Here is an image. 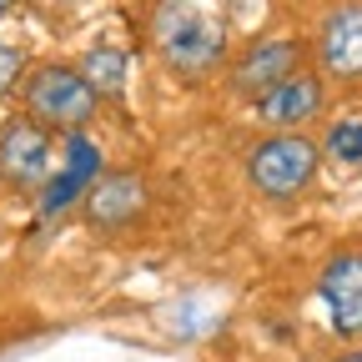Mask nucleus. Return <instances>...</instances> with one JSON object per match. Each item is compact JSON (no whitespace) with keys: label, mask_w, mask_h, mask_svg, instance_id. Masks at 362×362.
Masks as SVG:
<instances>
[{"label":"nucleus","mask_w":362,"mask_h":362,"mask_svg":"<svg viewBox=\"0 0 362 362\" xmlns=\"http://www.w3.org/2000/svg\"><path fill=\"white\" fill-rule=\"evenodd\" d=\"M226 11L216 0H156L151 6V45L166 71L202 81L226 61Z\"/></svg>","instance_id":"obj_1"},{"label":"nucleus","mask_w":362,"mask_h":362,"mask_svg":"<svg viewBox=\"0 0 362 362\" xmlns=\"http://www.w3.org/2000/svg\"><path fill=\"white\" fill-rule=\"evenodd\" d=\"M21 106H25V116L40 121L45 131H51V126L76 131V126H86L90 116H96L101 96H96V86H90L76 66L45 61V66H35V71L21 81Z\"/></svg>","instance_id":"obj_2"},{"label":"nucleus","mask_w":362,"mask_h":362,"mask_svg":"<svg viewBox=\"0 0 362 362\" xmlns=\"http://www.w3.org/2000/svg\"><path fill=\"white\" fill-rule=\"evenodd\" d=\"M317 161H322V151H317L312 136L302 131H277L267 136V141L252 146L247 156V181L267 197V202H292L307 192V181L317 176Z\"/></svg>","instance_id":"obj_3"},{"label":"nucleus","mask_w":362,"mask_h":362,"mask_svg":"<svg viewBox=\"0 0 362 362\" xmlns=\"http://www.w3.org/2000/svg\"><path fill=\"white\" fill-rule=\"evenodd\" d=\"M56 166V136L30 116H11L0 126V181L11 192H45Z\"/></svg>","instance_id":"obj_4"},{"label":"nucleus","mask_w":362,"mask_h":362,"mask_svg":"<svg viewBox=\"0 0 362 362\" xmlns=\"http://www.w3.org/2000/svg\"><path fill=\"white\" fill-rule=\"evenodd\" d=\"M317 297L337 337H362V252H332L327 267L317 272Z\"/></svg>","instance_id":"obj_5"},{"label":"nucleus","mask_w":362,"mask_h":362,"mask_svg":"<svg viewBox=\"0 0 362 362\" xmlns=\"http://www.w3.org/2000/svg\"><path fill=\"white\" fill-rule=\"evenodd\" d=\"M317 66L332 81H362V0L327 11L317 25Z\"/></svg>","instance_id":"obj_6"},{"label":"nucleus","mask_w":362,"mask_h":362,"mask_svg":"<svg viewBox=\"0 0 362 362\" xmlns=\"http://www.w3.org/2000/svg\"><path fill=\"white\" fill-rule=\"evenodd\" d=\"M302 71V40L292 35H272V40H257L242 51V61L232 66V86L242 90V96L262 101L272 86H282L287 76Z\"/></svg>","instance_id":"obj_7"},{"label":"nucleus","mask_w":362,"mask_h":362,"mask_svg":"<svg viewBox=\"0 0 362 362\" xmlns=\"http://www.w3.org/2000/svg\"><path fill=\"white\" fill-rule=\"evenodd\" d=\"M96 176H101V151L90 136H71L66 141V161L61 171H51V181H45V192H40V216H61L66 206L86 202V192L96 187Z\"/></svg>","instance_id":"obj_8"},{"label":"nucleus","mask_w":362,"mask_h":362,"mask_svg":"<svg viewBox=\"0 0 362 362\" xmlns=\"http://www.w3.org/2000/svg\"><path fill=\"white\" fill-rule=\"evenodd\" d=\"M146 211V181L136 171H111V176H96V187L86 192V221L90 226H126Z\"/></svg>","instance_id":"obj_9"},{"label":"nucleus","mask_w":362,"mask_h":362,"mask_svg":"<svg viewBox=\"0 0 362 362\" xmlns=\"http://www.w3.org/2000/svg\"><path fill=\"white\" fill-rule=\"evenodd\" d=\"M317 111H322V76H312V71L287 76L282 86H272L267 96L257 101V116H262V121H272V126H282V131H292V126L312 121Z\"/></svg>","instance_id":"obj_10"},{"label":"nucleus","mask_w":362,"mask_h":362,"mask_svg":"<svg viewBox=\"0 0 362 362\" xmlns=\"http://www.w3.org/2000/svg\"><path fill=\"white\" fill-rule=\"evenodd\" d=\"M90 86H96V96H116V90H126V76H131V61L126 51H111V45H96V51H86L81 66H76Z\"/></svg>","instance_id":"obj_11"},{"label":"nucleus","mask_w":362,"mask_h":362,"mask_svg":"<svg viewBox=\"0 0 362 362\" xmlns=\"http://www.w3.org/2000/svg\"><path fill=\"white\" fill-rule=\"evenodd\" d=\"M327 156L342 161V166H357L362 161V121H337L327 131Z\"/></svg>","instance_id":"obj_12"},{"label":"nucleus","mask_w":362,"mask_h":362,"mask_svg":"<svg viewBox=\"0 0 362 362\" xmlns=\"http://www.w3.org/2000/svg\"><path fill=\"white\" fill-rule=\"evenodd\" d=\"M21 71H25V61H21V51H16V45H6V40H0V96H6V90L21 81Z\"/></svg>","instance_id":"obj_13"},{"label":"nucleus","mask_w":362,"mask_h":362,"mask_svg":"<svg viewBox=\"0 0 362 362\" xmlns=\"http://www.w3.org/2000/svg\"><path fill=\"white\" fill-rule=\"evenodd\" d=\"M21 6V0H0V16H6V11H16Z\"/></svg>","instance_id":"obj_14"},{"label":"nucleus","mask_w":362,"mask_h":362,"mask_svg":"<svg viewBox=\"0 0 362 362\" xmlns=\"http://www.w3.org/2000/svg\"><path fill=\"white\" fill-rule=\"evenodd\" d=\"M342 362H362V352H347V357H342Z\"/></svg>","instance_id":"obj_15"}]
</instances>
